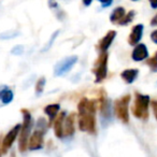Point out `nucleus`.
Listing matches in <instances>:
<instances>
[{"instance_id":"obj_1","label":"nucleus","mask_w":157,"mask_h":157,"mask_svg":"<svg viewBox=\"0 0 157 157\" xmlns=\"http://www.w3.org/2000/svg\"><path fill=\"white\" fill-rule=\"evenodd\" d=\"M78 127L88 133L96 132V101L82 98L78 105Z\"/></svg>"},{"instance_id":"obj_2","label":"nucleus","mask_w":157,"mask_h":157,"mask_svg":"<svg viewBox=\"0 0 157 157\" xmlns=\"http://www.w3.org/2000/svg\"><path fill=\"white\" fill-rule=\"evenodd\" d=\"M23 114V124L20 131V140H18V148L21 152H25L28 148V140L30 137L31 128H33V117L28 110H21Z\"/></svg>"},{"instance_id":"obj_3","label":"nucleus","mask_w":157,"mask_h":157,"mask_svg":"<svg viewBox=\"0 0 157 157\" xmlns=\"http://www.w3.org/2000/svg\"><path fill=\"white\" fill-rule=\"evenodd\" d=\"M150 97L137 93L135 98V105L132 108V113L137 118L146 120L148 117V105H150Z\"/></svg>"},{"instance_id":"obj_4","label":"nucleus","mask_w":157,"mask_h":157,"mask_svg":"<svg viewBox=\"0 0 157 157\" xmlns=\"http://www.w3.org/2000/svg\"><path fill=\"white\" fill-rule=\"evenodd\" d=\"M108 53L102 52L100 53L99 57L97 58L95 63V67L93 69V72L95 74V82L100 83L107 78L108 74Z\"/></svg>"},{"instance_id":"obj_5","label":"nucleus","mask_w":157,"mask_h":157,"mask_svg":"<svg viewBox=\"0 0 157 157\" xmlns=\"http://www.w3.org/2000/svg\"><path fill=\"white\" fill-rule=\"evenodd\" d=\"M129 102H130V96L129 95L121 97V98H118L114 102V112H115V115L123 123H125V124H127L129 122V113H128Z\"/></svg>"},{"instance_id":"obj_6","label":"nucleus","mask_w":157,"mask_h":157,"mask_svg":"<svg viewBox=\"0 0 157 157\" xmlns=\"http://www.w3.org/2000/svg\"><path fill=\"white\" fill-rule=\"evenodd\" d=\"M78 61V57L76 56H69L67 58L63 59L61 61H59L54 69V74L57 76H60L63 74H66L67 72H69L70 70L73 68V66Z\"/></svg>"},{"instance_id":"obj_7","label":"nucleus","mask_w":157,"mask_h":157,"mask_svg":"<svg viewBox=\"0 0 157 157\" xmlns=\"http://www.w3.org/2000/svg\"><path fill=\"white\" fill-rule=\"evenodd\" d=\"M21 127L22 125L21 124H17L9 131V132L6 135V137L1 140V151L2 153H7L8 150L13 145L14 141H15L16 137L20 135V131H21Z\"/></svg>"},{"instance_id":"obj_8","label":"nucleus","mask_w":157,"mask_h":157,"mask_svg":"<svg viewBox=\"0 0 157 157\" xmlns=\"http://www.w3.org/2000/svg\"><path fill=\"white\" fill-rule=\"evenodd\" d=\"M44 133L45 131L41 130V129H38L35 130L33 132V135L29 137V140H28V148L30 151H37V150H40L42 148L43 146V137H44Z\"/></svg>"},{"instance_id":"obj_9","label":"nucleus","mask_w":157,"mask_h":157,"mask_svg":"<svg viewBox=\"0 0 157 157\" xmlns=\"http://www.w3.org/2000/svg\"><path fill=\"white\" fill-rule=\"evenodd\" d=\"M143 29L144 26L142 24H138L133 26L132 30L128 37V43L130 45H137L139 43L140 40L142 39V36H143Z\"/></svg>"},{"instance_id":"obj_10","label":"nucleus","mask_w":157,"mask_h":157,"mask_svg":"<svg viewBox=\"0 0 157 157\" xmlns=\"http://www.w3.org/2000/svg\"><path fill=\"white\" fill-rule=\"evenodd\" d=\"M148 57V51L146 48L145 44H139L135 46L132 51V54H131V58L135 61H142L144 59H146Z\"/></svg>"},{"instance_id":"obj_11","label":"nucleus","mask_w":157,"mask_h":157,"mask_svg":"<svg viewBox=\"0 0 157 157\" xmlns=\"http://www.w3.org/2000/svg\"><path fill=\"white\" fill-rule=\"evenodd\" d=\"M115 37H116V31H114V30L108 31L107 35H105V37L100 40L98 46H97V48H98V50L100 51V53L107 52L108 48L111 46L112 42H113V40H114V38H115Z\"/></svg>"},{"instance_id":"obj_12","label":"nucleus","mask_w":157,"mask_h":157,"mask_svg":"<svg viewBox=\"0 0 157 157\" xmlns=\"http://www.w3.org/2000/svg\"><path fill=\"white\" fill-rule=\"evenodd\" d=\"M74 121H75V114L71 113L65 118L63 121V136L66 137H70L73 135L74 132Z\"/></svg>"},{"instance_id":"obj_13","label":"nucleus","mask_w":157,"mask_h":157,"mask_svg":"<svg viewBox=\"0 0 157 157\" xmlns=\"http://www.w3.org/2000/svg\"><path fill=\"white\" fill-rule=\"evenodd\" d=\"M66 118V112H61L60 114L56 116V118L54 120V131H55V136L59 139L63 137V121Z\"/></svg>"},{"instance_id":"obj_14","label":"nucleus","mask_w":157,"mask_h":157,"mask_svg":"<svg viewBox=\"0 0 157 157\" xmlns=\"http://www.w3.org/2000/svg\"><path fill=\"white\" fill-rule=\"evenodd\" d=\"M14 98V94L12 90H10L9 86L7 85H0V101L3 105H9L12 102Z\"/></svg>"},{"instance_id":"obj_15","label":"nucleus","mask_w":157,"mask_h":157,"mask_svg":"<svg viewBox=\"0 0 157 157\" xmlns=\"http://www.w3.org/2000/svg\"><path fill=\"white\" fill-rule=\"evenodd\" d=\"M100 113L101 117L105 120L111 118V107H110V101L107 99V97L103 96L100 99Z\"/></svg>"},{"instance_id":"obj_16","label":"nucleus","mask_w":157,"mask_h":157,"mask_svg":"<svg viewBox=\"0 0 157 157\" xmlns=\"http://www.w3.org/2000/svg\"><path fill=\"white\" fill-rule=\"evenodd\" d=\"M139 71L138 69H127L121 73V78H123V81L127 84H131L136 81V78H138Z\"/></svg>"},{"instance_id":"obj_17","label":"nucleus","mask_w":157,"mask_h":157,"mask_svg":"<svg viewBox=\"0 0 157 157\" xmlns=\"http://www.w3.org/2000/svg\"><path fill=\"white\" fill-rule=\"evenodd\" d=\"M60 109V105L58 103H54V105H48L44 108V113L48 116L50 118V122H54V120L56 118L57 114H58V111Z\"/></svg>"},{"instance_id":"obj_18","label":"nucleus","mask_w":157,"mask_h":157,"mask_svg":"<svg viewBox=\"0 0 157 157\" xmlns=\"http://www.w3.org/2000/svg\"><path fill=\"white\" fill-rule=\"evenodd\" d=\"M125 14H126V11H125L124 8L122 7L116 8V9H114L112 11L111 15H110V22L112 24H118L121 22V20L125 16Z\"/></svg>"},{"instance_id":"obj_19","label":"nucleus","mask_w":157,"mask_h":157,"mask_svg":"<svg viewBox=\"0 0 157 157\" xmlns=\"http://www.w3.org/2000/svg\"><path fill=\"white\" fill-rule=\"evenodd\" d=\"M135 14H136L135 11H129L127 14H125V16L121 20L118 25H121V26H126V25H128L129 23L132 22L133 17H135Z\"/></svg>"},{"instance_id":"obj_20","label":"nucleus","mask_w":157,"mask_h":157,"mask_svg":"<svg viewBox=\"0 0 157 157\" xmlns=\"http://www.w3.org/2000/svg\"><path fill=\"white\" fill-rule=\"evenodd\" d=\"M45 78H40L39 80L37 81V84H36V94L39 96L43 93V90H44V86H45Z\"/></svg>"},{"instance_id":"obj_21","label":"nucleus","mask_w":157,"mask_h":157,"mask_svg":"<svg viewBox=\"0 0 157 157\" xmlns=\"http://www.w3.org/2000/svg\"><path fill=\"white\" fill-rule=\"evenodd\" d=\"M146 65L150 67V69L152 70L153 72H157V52L154 54V56L151 57L150 59H147Z\"/></svg>"},{"instance_id":"obj_22","label":"nucleus","mask_w":157,"mask_h":157,"mask_svg":"<svg viewBox=\"0 0 157 157\" xmlns=\"http://www.w3.org/2000/svg\"><path fill=\"white\" fill-rule=\"evenodd\" d=\"M18 33H15V31H13V33H5L2 35H0V39H12V38L16 37Z\"/></svg>"},{"instance_id":"obj_23","label":"nucleus","mask_w":157,"mask_h":157,"mask_svg":"<svg viewBox=\"0 0 157 157\" xmlns=\"http://www.w3.org/2000/svg\"><path fill=\"white\" fill-rule=\"evenodd\" d=\"M11 52H12V54H14V55H22L23 52H24V48H23L22 45H17L12 48Z\"/></svg>"},{"instance_id":"obj_24","label":"nucleus","mask_w":157,"mask_h":157,"mask_svg":"<svg viewBox=\"0 0 157 157\" xmlns=\"http://www.w3.org/2000/svg\"><path fill=\"white\" fill-rule=\"evenodd\" d=\"M48 6H50V8L53 10H58L59 9V6H58V3H57L56 0H48Z\"/></svg>"},{"instance_id":"obj_25","label":"nucleus","mask_w":157,"mask_h":157,"mask_svg":"<svg viewBox=\"0 0 157 157\" xmlns=\"http://www.w3.org/2000/svg\"><path fill=\"white\" fill-rule=\"evenodd\" d=\"M98 1L101 3V7L102 8L110 7V6L112 5V2H113V0H98Z\"/></svg>"},{"instance_id":"obj_26","label":"nucleus","mask_w":157,"mask_h":157,"mask_svg":"<svg viewBox=\"0 0 157 157\" xmlns=\"http://www.w3.org/2000/svg\"><path fill=\"white\" fill-rule=\"evenodd\" d=\"M58 33H59V31H58V30H57V31H56V33H53V36H52V38H51L50 42H48V46H46V48H44V50H43V51H45V50H48V48H51V45H52V44H53V41H54V40H55V39H56V37H57V36H58Z\"/></svg>"},{"instance_id":"obj_27","label":"nucleus","mask_w":157,"mask_h":157,"mask_svg":"<svg viewBox=\"0 0 157 157\" xmlns=\"http://www.w3.org/2000/svg\"><path fill=\"white\" fill-rule=\"evenodd\" d=\"M152 108H153V112H154V115L157 120V101L154 100L152 101Z\"/></svg>"},{"instance_id":"obj_28","label":"nucleus","mask_w":157,"mask_h":157,"mask_svg":"<svg viewBox=\"0 0 157 157\" xmlns=\"http://www.w3.org/2000/svg\"><path fill=\"white\" fill-rule=\"evenodd\" d=\"M151 39H152V41L154 42L155 44H157V29L151 33Z\"/></svg>"},{"instance_id":"obj_29","label":"nucleus","mask_w":157,"mask_h":157,"mask_svg":"<svg viewBox=\"0 0 157 157\" xmlns=\"http://www.w3.org/2000/svg\"><path fill=\"white\" fill-rule=\"evenodd\" d=\"M151 26H157V13L154 15V17L152 18V21H151Z\"/></svg>"},{"instance_id":"obj_30","label":"nucleus","mask_w":157,"mask_h":157,"mask_svg":"<svg viewBox=\"0 0 157 157\" xmlns=\"http://www.w3.org/2000/svg\"><path fill=\"white\" fill-rule=\"evenodd\" d=\"M150 1V5L153 9H157V0H148Z\"/></svg>"},{"instance_id":"obj_31","label":"nucleus","mask_w":157,"mask_h":157,"mask_svg":"<svg viewBox=\"0 0 157 157\" xmlns=\"http://www.w3.org/2000/svg\"><path fill=\"white\" fill-rule=\"evenodd\" d=\"M82 2H83V5L85 6V7H90V6L92 5L93 0H82Z\"/></svg>"},{"instance_id":"obj_32","label":"nucleus","mask_w":157,"mask_h":157,"mask_svg":"<svg viewBox=\"0 0 157 157\" xmlns=\"http://www.w3.org/2000/svg\"><path fill=\"white\" fill-rule=\"evenodd\" d=\"M1 154H2V151H1V145H0V157H1Z\"/></svg>"},{"instance_id":"obj_33","label":"nucleus","mask_w":157,"mask_h":157,"mask_svg":"<svg viewBox=\"0 0 157 157\" xmlns=\"http://www.w3.org/2000/svg\"><path fill=\"white\" fill-rule=\"evenodd\" d=\"M132 1H138V0H132Z\"/></svg>"}]
</instances>
